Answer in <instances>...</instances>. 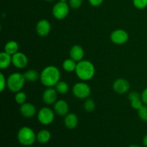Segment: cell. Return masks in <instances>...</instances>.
<instances>
[{"label": "cell", "instance_id": "9", "mask_svg": "<svg viewBox=\"0 0 147 147\" xmlns=\"http://www.w3.org/2000/svg\"><path fill=\"white\" fill-rule=\"evenodd\" d=\"M130 89V83L126 79L118 78L113 83V90L119 94H124Z\"/></svg>", "mask_w": 147, "mask_h": 147}, {"label": "cell", "instance_id": "4", "mask_svg": "<svg viewBox=\"0 0 147 147\" xmlns=\"http://www.w3.org/2000/svg\"><path fill=\"white\" fill-rule=\"evenodd\" d=\"M17 140L22 145L30 146L37 140V135L31 128L24 126L22 127L17 133Z\"/></svg>", "mask_w": 147, "mask_h": 147}, {"label": "cell", "instance_id": "29", "mask_svg": "<svg viewBox=\"0 0 147 147\" xmlns=\"http://www.w3.org/2000/svg\"><path fill=\"white\" fill-rule=\"evenodd\" d=\"M83 0H69V5L73 9H78L81 7Z\"/></svg>", "mask_w": 147, "mask_h": 147}, {"label": "cell", "instance_id": "16", "mask_svg": "<svg viewBox=\"0 0 147 147\" xmlns=\"http://www.w3.org/2000/svg\"><path fill=\"white\" fill-rule=\"evenodd\" d=\"M129 99L130 100V104L134 109L139 110L142 106H144V103L142 100L141 96L136 91H131L129 94Z\"/></svg>", "mask_w": 147, "mask_h": 147}, {"label": "cell", "instance_id": "20", "mask_svg": "<svg viewBox=\"0 0 147 147\" xmlns=\"http://www.w3.org/2000/svg\"><path fill=\"white\" fill-rule=\"evenodd\" d=\"M51 139V133L48 130L42 129L37 134V141L40 144H46Z\"/></svg>", "mask_w": 147, "mask_h": 147}, {"label": "cell", "instance_id": "3", "mask_svg": "<svg viewBox=\"0 0 147 147\" xmlns=\"http://www.w3.org/2000/svg\"><path fill=\"white\" fill-rule=\"evenodd\" d=\"M24 74L20 73H13L7 78V88L12 93L21 91L25 83Z\"/></svg>", "mask_w": 147, "mask_h": 147}, {"label": "cell", "instance_id": "17", "mask_svg": "<svg viewBox=\"0 0 147 147\" xmlns=\"http://www.w3.org/2000/svg\"><path fill=\"white\" fill-rule=\"evenodd\" d=\"M64 123L68 129H74L78 124V118L75 113H68L65 116Z\"/></svg>", "mask_w": 147, "mask_h": 147}, {"label": "cell", "instance_id": "18", "mask_svg": "<svg viewBox=\"0 0 147 147\" xmlns=\"http://www.w3.org/2000/svg\"><path fill=\"white\" fill-rule=\"evenodd\" d=\"M11 64H12V55L4 51L1 52L0 53V68L1 70L7 69Z\"/></svg>", "mask_w": 147, "mask_h": 147}, {"label": "cell", "instance_id": "34", "mask_svg": "<svg viewBox=\"0 0 147 147\" xmlns=\"http://www.w3.org/2000/svg\"><path fill=\"white\" fill-rule=\"evenodd\" d=\"M67 1L68 0H59V1H64V2H67Z\"/></svg>", "mask_w": 147, "mask_h": 147}, {"label": "cell", "instance_id": "32", "mask_svg": "<svg viewBox=\"0 0 147 147\" xmlns=\"http://www.w3.org/2000/svg\"><path fill=\"white\" fill-rule=\"evenodd\" d=\"M143 144L145 146L147 147V134L144 137L143 139Z\"/></svg>", "mask_w": 147, "mask_h": 147}, {"label": "cell", "instance_id": "22", "mask_svg": "<svg viewBox=\"0 0 147 147\" xmlns=\"http://www.w3.org/2000/svg\"><path fill=\"white\" fill-rule=\"evenodd\" d=\"M76 66H77V62L75 61L72 58L66 59L63 63V68L65 71L71 73V72L76 71Z\"/></svg>", "mask_w": 147, "mask_h": 147}, {"label": "cell", "instance_id": "10", "mask_svg": "<svg viewBox=\"0 0 147 147\" xmlns=\"http://www.w3.org/2000/svg\"><path fill=\"white\" fill-rule=\"evenodd\" d=\"M57 93H58L55 88H53V87L47 88L42 93V98L43 102L47 105L55 104V103L57 100Z\"/></svg>", "mask_w": 147, "mask_h": 147}, {"label": "cell", "instance_id": "35", "mask_svg": "<svg viewBox=\"0 0 147 147\" xmlns=\"http://www.w3.org/2000/svg\"><path fill=\"white\" fill-rule=\"evenodd\" d=\"M45 1H55V0H45Z\"/></svg>", "mask_w": 147, "mask_h": 147}, {"label": "cell", "instance_id": "28", "mask_svg": "<svg viewBox=\"0 0 147 147\" xmlns=\"http://www.w3.org/2000/svg\"><path fill=\"white\" fill-rule=\"evenodd\" d=\"M7 79L5 78V76H4L2 73H1L0 74V91L3 92L4 90V89L6 88L7 86Z\"/></svg>", "mask_w": 147, "mask_h": 147}, {"label": "cell", "instance_id": "13", "mask_svg": "<svg viewBox=\"0 0 147 147\" xmlns=\"http://www.w3.org/2000/svg\"><path fill=\"white\" fill-rule=\"evenodd\" d=\"M54 111L60 116H65L69 113V105L65 100H57L54 104Z\"/></svg>", "mask_w": 147, "mask_h": 147}, {"label": "cell", "instance_id": "6", "mask_svg": "<svg viewBox=\"0 0 147 147\" xmlns=\"http://www.w3.org/2000/svg\"><path fill=\"white\" fill-rule=\"evenodd\" d=\"M70 5L67 2L58 1L53 7L52 13L53 17L58 20L65 19L70 12Z\"/></svg>", "mask_w": 147, "mask_h": 147}, {"label": "cell", "instance_id": "30", "mask_svg": "<svg viewBox=\"0 0 147 147\" xmlns=\"http://www.w3.org/2000/svg\"><path fill=\"white\" fill-rule=\"evenodd\" d=\"M104 0H88V2L92 7H97L103 4Z\"/></svg>", "mask_w": 147, "mask_h": 147}, {"label": "cell", "instance_id": "15", "mask_svg": "<svg viewBox=\"0 0 147 147\" xmlns=\"http://www.w3.org/2000/svg\"><path fill=\"white\" fill-rule=\"evenodd\" d=\"M69 54H70V58H72L78 63V62L83 60L85 53L84 50L81 46L78 45H74L70 48Z\"/></svg>", "mask_w": 147, "mask_h": 147}, {"label": "cell", "instance_id": "24", "mask_svg": "<svg viewBox=\"0 0 147 147\" xmlns=\"http://www.w3.org/2000/svg\"><path fill=\"white\" fill-rule=\"evenodd\" d=\"M27 94H26L23 91H20L16 93L15 96H14V100H15L16 103L19 105H22L24 104V103H26L27 101Z\"/></svg>", "mask_w": 147, "mask_h": 147}, {"label": "cell", "instance_id": "11", "mask_svg": "<svg viewBox=\"0 0 147 147\" xmlns=\"http://www.w3.org/2000/svg\"><path fill=\"white\" fill-rule=\"evenodd\" d=\"M51 31V24L47 20H40L36 24V32L40 37H46Z\"/></svg>", "mask_w": 147, "mask_h": 147}, {"label": "cell", "instance_id": "12", "mask_svg": "<svg viewBox=\"0 0 147 147\" xmlns=\"http://www.w3.org/2000/svg\"><path fill=\"white\" fill-rule=\"evenodd\" d=\"M28 64V57L24 53L18 52L12 55V65L18 69H23Z\"/></svg>", "mask_w": 147, "mask_h": 147}, {"label": "cell", "instance_id": "21", "mask_svg": "<svg viewBox=\"0 0 147 147\" xmlns=\"http://www.w3.org/2000/svg\"><path fill=\"white\" fill-rule=\"evenodd\" d=\"M23 74H24L26 81L31 82V83L37 81L40 78V73L37 70H33V69H30V70H27Z\"/></svg>", "mask_w": 147, "mask_h": 147}, {"label": "cell", "instance_id": "8", "mask_svg": "<svg viewBox=\"0 0 147 147\" xmlns=\"http://www.w3.org/2000/svg\"><path fill=\"white\" fill-rule=\"evenodd\" d=\"M129 35L127 32L122 29L113 30L110 35V39L113 43L118 45H123L129 40Z\"/></svg>", "mask_w": 147, "mask_h": 147}, {"label": "cell", "instance_id": "19", "mask_svg": "<svg viewBox=\"0 0 147 147\" xmlns=\"http://www.w3.org/2000/svg\"><path fill=\"white\" fill-rule=\"evenodd\" d=\"M4 52H6L8 54L13 55L15 53L19 52V45L14 40H10V41L7 42L6 45H4Z\"/></svg>", "mask_w": 147, "mask_h": 147}, {"label": "cell", "instance_id": "27", "mask_svg": "<svg viewBox=\"0 0 147 147\" xmlns=\"http://www.w3.org/2000/svg\"><path fill=\"white\" fill-rule=\"evenodd\" d=\"M133 4L138 9H144L147 7V0H133Z\"/></svg>", "mask_w": 147, "mask_h": 147}, {"label": "cell", "instance_id": "33", "mask_svg": "<svg viewBox=\"0 0 147 147\" xmlns=\"http://www.w3.org/2000/svg\"><path fill=\"white\" fill-rule=\"evenodd\" d=\"M129 147H141V146H139V145H136V144H132V145H130Z\"/></svg>", "mask_w": 147, "mask_h": 147}, {"label": "cell", "instance_id": "26", "mask_svg": "<svg viewBox=\"0 0 147 147\" xmlns=\"http://www.w3.org/2000/svg\"><path fill=\"white\" fill-rule=\"evenodd\" d=\"M139 119L144 122H147V105H144L138 110Z\"/></svg>", "mask_w": 147, "mask_h": 147}, {"label": "cell", "instance_id": "36", "mask_svg": "<svg viewBox=\"0 0 147 147\" xmlns=\"http://www.w3.org/2000/svg\"><path fill=\"white\" fill-rule=\"evenodd\" d=\"M29 147H33V146H29Z\"/></svg>", "mask_w": 147, "mask_h": 147}, {"label": "cell", "instance_id": "5", "mask_svg": "<svg viewBox=\"0 0 147 147\" xmlns=\"http://www.w3.org/2000/svg\"><path fill=\"white\" fill-rule=\"evenodd\" d=\"M72 92L77 98L87 99L91 93V88L85 81L78 82L73 86Z\"/></svg>", "mask_w": 147, "mask_h": 147}, {"label": "cell", "instance_id": "14", "mask_svg": "<svg viewBox=\"0 0 147 147\" xmlns=\"http://www.w3.org/2000/svg\"><path fill=\"white\" fill-rule=\"evenodd\" d=\"M20 111L24 117L28 118V119L33 117L37 113L35 106L32 103H27V102L20 106Z\"/></svg>", "mask_w": 147, "mask_h": 147}, {"label": "cell", "instance_id": "1", "mask_svg": "<svg viewBox=\"0 0 147 147\" xmlns=\"http://www.w3.org/2000/svg\"><path fill=\"white\" fill-rule=\"evenodd\" d=\"M60 71L56 66L48 65L40 73V80L42 84L47 88L54 87L60 80Z\"/></svg>", "mask_w": 147, "mask_h": 147}, {"label": "cell", "instance_id": "31", "mask_svg": "<svg viewBox=\"0 0 147 147\" xmlns=\"http://www.w3.org/2000/svg\"><path fill=\"white\" fill-rule=\"evenodd\" d=\"M141 98H142V100L143 101L144 104L147 105V88L143 90V92L141 94Z\"/></svg>", "mask_w": 147, "mask_h": 147}, {"label": "cell", "instance_id": "23", "mask_svg": "<svg viewBox=\"0 0 147 147\" xmlns=\"http://www.w3.org/2000/svg\"><path fill=\"white\" fill-rule=\"evenodd\" d=\"M55 88L60 94H65L69 90V86L65 81L60 80L55 86Z\"/></svg>", "mask_w": 147, "mask_h": 147}, {"label": "cell", "instance_id": "25", "mask_svg": "<svg viewBox=\"0 0 147 147\" xmlns=\"http://www.w3.org/2000/svg\"><path fill=\"white\" fill-rule=\"evenodd\" d=\"M83 108L87 112H93L96 109V103L92 99L87 98L83 103Z\"/></svg>", "mask_w": 147, "mask_h": 147}, {"label": "cell", "instance_id": "7", "mask_svg": "<svg viewBox=\"0 0 147 147\" xmlns=\"http://www.w3.org/2000/svg\"><path fill=\"white\" fill-rule=\"evenodd\" d=\"M55 111L48 107H43L37 113V120L41 124L47 126L54 121Z\"/></svg>", "mask_w": 147, "mask_h": 147}, {"label": "cell", "instance_id": "2", "mask_svg": "<svg viewBox=\"0 0 147 147\" xmlns=\"http://www.w3.org/2000/svg\"><path fill=\"white\" fill-rule=\"evenodd\" d=\"M75 72L77 77L82 81H88L94 77L96 68L92 62L83 60L78 62Z\"/></svg>", "mask_w": 147, "mask_h": 147}]
</instances>
